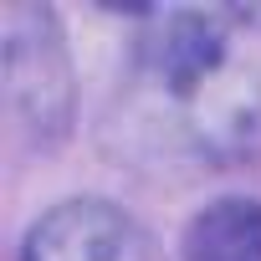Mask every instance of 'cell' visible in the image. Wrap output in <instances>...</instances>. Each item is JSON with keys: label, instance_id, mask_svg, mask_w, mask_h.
I'll list each match as a JSON object with an SVG mask.
<instances>
[{"label": "cell", "instance_id": "7a4b0ae2", "mask_svg": "<svg viewBox=\"0 0 261 261\" xmlns=\"http://www.w3.org/2000/svg\"><path fill=\"white\" fill-rule=\"evenodd\" d=\"M185 261H261V205L215 200L185 230Z\"/></svg>", "mask_w": 261, "mask_h": 261}, {"label": "cell", "instance_id": "3957f363", "mask_svg": "<svg viewBox=\"0 0 261 261\" xmlns=\"http://www.w3.org/2000/svg\"><path fill=\"white\" fill-rule=\"evenodd\" d=\"M215 57H220V36L205 21H179L174 41H164V72L174 87H190L205 67H215Z\"/></svg>", "mask_w": 261, "mask_h": 261}, {"label": "cell", "instance_id": "6da1fadb", "mask_svg": "<svg viewBox=\"0 0 261 261\" xmlns=\"http://www.w3.org/2000/svg\"><path fill=\"white\" fill-rule=\"evenodd\" d=\"M21 261H144V241L113 205L72 200L31 230Z\"/></svg>", "mask_w": 261, "mask_h": 261}]
</instances>
